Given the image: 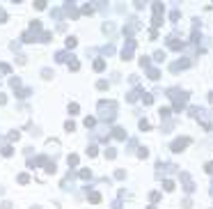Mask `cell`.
Returning <instances> with one entry per match:
<instances>
[{
    "instance_id": "6da1fadb",
    "label": "cell",
    "mask_w": 213,
    "mask_h": 209,
    "mask_svg": "<svg viewBox=\"0 0 213 209\" xmlns=\"http://www.w3.org/2000/svg\"><path fill=\"white\" fill-rule=\"evenodd\" d=\"M115 113H117V103L115 101H99V117L101 120L112 122L115 120Z\"/></svg>"
},
{
    "instance_id": "7a4b0ae2",
    "label": "cell",
    "mask_w": 213,
    "mask_h": 209,
    "mask_svg": "<svg viewBox=\"0 0 213 209\" xmlns=\"http://www.w3.org/2000/svg\"><path fill=\"white\" fill-rule=\"evenodd\" d=\"M170 99H174V110L176 113H181V108L188 103V94L186 92H179V90H170Z\"/></svg>"
},
{
    "instance_id": "3957f363",
    "label": "cell",
    "mask_w": 213,
    "mask_h": 209,
    "mask_svg": "<svg viewBox=\"0 0 213 209\" xmlns=\"http://www.w3.org/2000/svg\"><path fill=\"white\" fill-rule=\"evenodd\" d=\"M188 145H190V138H176V140L172 143V152H176V154H179V152H183V149H186L188 147Z\"/></svg>"
},
{
    "instance_id": "277c9868",
    "label": "cell",
    "mask_w": 213,
    "mask_h": 209,
    "mask_svg": "<svg viewBox=\"0 0 213 209\" xmlns=\"http://www.w3.org/2000/svg\"><path fill=\"white\" fill-rule=\"evenodd\" d=\"M133 48H135V39H128V42H126V46H124V51H122V57H124V60H131Z\"/></svg>"
},
{
    "instance_id": "5b68a950",
    "label": "cell",
    "mask_w": 213,
    "mask_h": 209,
    "mask_svg": "<svg viewBox=\"0 0 213 209\" xmlns=\"http://www.w3.org/2000/svg\"><path fill=\"white\" fill-rule=\"evenodd\" d=\"M181 182H183V189H186L188 193H193V191H195V184H193V179H190L188 172H181Z\"/></svg>"
},
{
    "instance_id": "8992f818",
    "label": "cell",
    "mask_w": 213,
    "mask_h": 209,
    "mask_svg": "<svg viewBox=\"0 0 213 209\" xmlns=\"http://www.w3.org/2000/svg\"><path fill=\"white\" fill-rule=\"evenodd\" d=\"M188 65H190V60H179V62H174L170 69H172V71H179V69H186Z\"/></svg>"
},
{
    "instance_id": "52a82bcc",
    "label": "cell",
    "mask_w": 213,
    "mask_h": 209,
    "mask_svg": "<svg viewBox=\"0 0 213 209\" xmlns=\"http://www.w3.org/2000/svg\"><path fill=\"white\" fill-rule=\"evenodd\" d=\"M112 136H115L117 140H124V138H126V131H124V129H119V126H117V129H112Z\"/></svg>"
},
{
    "instance_id": "ba28073f",
    "label": "cell",
    "mask_w": 213,
    "mask_h": 209,
    "mask_svg": "<svg viewBox=\"0 0 213 209\" xmlns=\"http://www.w3.org/2000/svg\"><path fill=\"white\" fill-rule=\"evenodd\" d=\"M67 161H69V166H78V154H69Z\"/></svg>"
},
{
    "instance_id": "9c48e42d",
    "label": "cell",
    "mask_w": 213,
    "mask_h": 209,
    "mask_svg": "<svg viewBox=\"0 0 213 209\" xmlns=\"http://www.w3.org/2000/svg\"><path fill=\"white\" fill-rule=\"evenodd\" d=\"M163 189H165V191H172V189H174V182H172V179H165V182H163Z\"/></svg>"
},
{
    "instance_id": "30bf717a",
    "label": "cell",
    "mask_w": 213,
    "mask_h": 209,
    "mask_svg": "<svg viewBox=\"0 0 213 209\" xmlns=\"http://www.w3.org/2000/svg\"><path fill=\"white\" fill-rule=\"evenodd\" d=\"M94 69H96V71H103V69H105V62H103V60H96V62H94Z\"/></svg>"
},
{
    "instance_id": "8fae6325",
    "label": "cell",
    "mask_w": 213,
    "mask_h": 209,
    "mask_svg": "<svg viewBox=\"0 0 213 209\" xmlns=\"http://www.w3.org/2000/svg\"><path fill=\"white\" fill-rule=\"evenodd\" d=\"M90 202H101V195H99L96 191H92L90 193Z\"/></svg>"
},
{
    "instance_id": "7c38bea8",
    "label": "cell",
    "mask_w": 213,
    "mask_h": 209,
    "mask_svg": "<svg viewBox=\"0 0 213 209\" xmlns=\"http://www.w3.org/2000/svg\"><path fill=\"white\" fill-rule=\"evenodd\" d=\"M140 129H142V131H149V129H151V124H149L147 120H140Z\"/></svg>"
},
{
    "instance_id": "4fadbf2b",
    "label": "cell",
    "mask_w": 213,
    "mask_h": 209,
    "mask_svg": "<svg viewBox=\"0 0 213 209\" xmlns=\"http://www.w3.org/2000/svg\"><path fill=\"white\" fill-rule=\"evenodd\" d=\"M115 156H117V152H115L112 147H108V149H105V159H115Z\"/></svg>"
},
{
    "instance_id": "5bb4252c",
    "label": "cell",
    "mask_w": 213,
    "mask_h": 209,
    "mask_svg": "<svg viewBox=\"0 0 213 209\" xmlns=\"http://www.w3.org/2000/svg\"><path fill=\"white\" fill-rule=\"evenodd\" d=\"M142 101H144L147 106H149V103H153V97H151V94H147V92H144V94H142Z\"/></svg>"
},
{
    "instance_id": "9a60e30c",
    "label": "cell",
    "mask_w": 213,
    "mask_h": 209,
    "mask_svg": "<svg viewBox=\"0 0 213 209\" xmlns=\"http://www.w3.org/2000/svg\"><path fill=\"white\" fill-rule=\"evenodd\" d=\"M94 124H96V120H94V117H85V126H87V129H92Z\"/></svg>"
},
{
    "instance_id": "2e32d148",
    "label": "cell",
    "mask_w": 213,
    "mask_h": 209,
    "mask_svg": "<svg viewBox=\"0 0 213 209\" xmlns=\"http://www.w3.org/2000/svg\"><path fill=\"white\" fill-rule=\"evenodd\" d=\"M78 67H80L78 60H71V62H69V69H71V71H78Z\"/></svg>"
},
{
    "instance_id": "e0dca14e",
    "label": "cell",
    "mask_w": 213,
    "mask_h": 209,
    "mask_svg": "<svg viewBox=\"0 0 213 209\" xmlns=\"http://www.w3.org/2000/svg\"><path fill=\"white\" fill-rule=\"evenodd\" d=\"M158 76H161V74H158V69H149V78H151V80H156Z\"/></svg>"
},
{
    "instance_id": "ac0fdd59",
    "label": "cell",
    "mask_w": 213,
    "mask_h": 209,
    "mask_svg": "<svg viewBox=\"0 0 213 209\" xmlns=\"http://www.w3.org/2000/svg\"><path fill=\"white\" fill-rule=\"evenodd\" d=\"M2 154H5V156H11V154H14V149H11L9 145H5V147H2Z\"/></svg>"
},
{
    "instance_id": "d6986e66",
    "label": "cell",
    "mask_w": 213,
    "mask_h": 209,
    "mask_svg": "<svg viewBox=\"0 0 213 209\" xmlns=\"http://www.w3.org/2000/svg\"><path fill=\"white\" fill-rule=\"evenodd\" d=\"M76 44H78V42H76L73 37H69V39H67V48H76Z\"/></svg>"
},
{
    "instance_id": "ffe728a7",
    "label": "cell",
    "mask_w": 213,
    "mask_h": 209,
    "mask_svg": "<svg viewBox=\"0 0 213 209\" xmlns=\"http://www.w3.org/2000/svg\"><path fill=\"white\" fill-rule=\"evenodd\" d=\"M96 88H99V90H108V80H99Z\"/></svg>"
},
{
    "instance_id": "44dd1931",
    "label": "cell",
    "mask_w": 213,
    "mask_h": 209,
    "mask_svg": "<svg viewBox=\"0 0 213 209\" xmlns=\"http://www.w3.org/2000/svg\"><path fill=\"white\" fill-rule=\"evenodd\" d=\"M69 113H71V115L78 113V103H69Z\"/></svg>"
},
{
    "instance_id": "7402d4cb",
    "label": "cell",
    "mask_w": 213,
    "mask_h": 209,
    "mask_svg": "<svg viewBox=\"0 0 213 209\" xmlns=\"http://www.w3.org/2000/svg\"><path fill=\"white\" fill-rule=\"evenodd\" d=\"M87 154H90V156H96V145H90V147H87Z\"/></svg>"
},
{
    "instance_id": "603a6c76",
    "label": "cell",
    "mask_w": 213,
    "mask_h": 209,
    "mask_svg": "<svg viewBox=\"0 0 213 209\" xmlns=\"http://www.w3.org/2000/svg\"><path fill=\"white\" fill-rule=\"evenodd\" d=\"M64 129L71 133V131H76V124H73V122H67V124H64Z\"/></svg>"
},
{
    "instance_id": "cb8c5ba5",
    "label": "cell",
    "mask_w": 213,
    "mask_h": 209,
    "mask_svg": "<svg viewBox=\"0 0 213 209\" xmlns=\"http://www.w3.org/2000/svg\"><path fill=\"white\" fill-rule=\"evenodd\" d=\"M204 170H206V172H209V175H213V161H209V163H206V166H204Z\"/></svg>"
},
{
    "instance_id": "d4e9b609",
    "label": "cell",
    "mask_w": 213,
    "mask_h": 209,
    "mask_svg": "<svg viewBox=\"0 0 213 209\" xmlns=\"http://www.w3.org/2000/svg\"><path fill=\"white\" fill-rule=\"evenodd\" d=\"M92 11H94L92 5H85V7H82V14H92Z\"/></svg>"
},
{
    "instance_id": "484cf974",
    "label": "cell",
    "mask_w": 213,
    "mask_h": 209,
    "mask_svg": "<svg viewBox=\"0 0 213 209\" xmlns=\"http://www.w3.org/2000/svg\"><path fill=\"white\" fill-rule=\"evenodd\" d=\"M80 177H82V179H90L92 172H90V170H80Z\"/></svg>"
},
{
    "instance_id": "4316f807",
    "label": "cell",
    "mask_w": 213,
    "mask_h": 209,
    "mask_svg": "<svg viewBox=\"0 0 213 209\" xmlns=\"http://www.w3.org/2000/svg\"><path fill=\"white\" fill-rule=\"evenodd\" d=\"M149 200H151V202H158V200H161V193H151Z\"/></svg>"
},
{
    "instance_id": "83f0119b",
    "label": "cell",
    "mask_w": 213,
    "mask_h": 209,
    "mask_svg": "<svg viewBox=\"0 0 213 209\" xmlns=\"http://www.w3.org/2000/svg\"><path fill=\"white\" fill-rule=\"evenodd\" d=\"M165 60V53H163V51H158V53H156V62H163Z\"/></svg>"
},
{
    "instance_id": "f1b7e54d",
    "label": "cell",
    "mask_w": 213,
    "mask_h": 209,
    "mask_svg": "<svg viewBox=\"0 0 213 209\" xmlns=\"http://www.w3.org/2000/svg\"><path fill=\"white\" fill-rule=\"evenodd\" d=\"M19 182L21 184H28V182H30V177H28V175H19Z\"/></svg>"
},
{
    "instance_id": "f546056e",
    "label": "cell",
    "mask_w": 213,
    "mask_h": 209,
    "mask_svg": "<svg viewBox=\"0 0 213 209\" xmlns=\"http://www.w3.org/2000/svg\"><path fill=\"white\" fill-rule=\"evenodd\" d=\"M34 7H37V9H46V2H44V0H39V2H34Z\"/></svg>"
},
{
    "instance_id": "4dcf8cb0",
    "label": "cell",
    "mask_w": 213,
    "mask_h": 209,
    "mask_svg": "<svg viewBox=\"0 0 213 209\" xmlns=\"http://www.w3.org/2000/svg\"><path fill=\"white\" fill-rule=\"evenodd\" d=\"M147 154H149V152H147V149H144V147H142V149H140V152H138V156H140V159H147Z\"/></svg>"
},
{
    "instance_id": "1f68e13d",
    "label": "cell",
    "mask_w": 213,
    "mask_h": 209,
    "mask_svg": "<svg viewBox=\"0 0 213 209\" xmlns=\"http://www.w3.org/2000/svg\"><path fill=\"white\" fill-rule=\"evenodd\" d=\"M9 140H19V131H11L9 133Z\"/></svg>"
},
{
    "instance_id": "d6a6232c",
    "label": "cell",
    "mask_w": 213,
    "mask_h": 209,
    "mask_svg": "<svg viewBox=\"0 0 213 209\" xmlns=\"http://www.w3.org/2000/svg\"><path fill=\"white\" fill-rule=\"evenodd\" d=\"M170 19H172V21H176V19H179V9H174L172 14H170Z\"/></svg>"
},
{
    "instance_id": "836d02e7",
    "label": "cell",
    "mask_w": 213,
    "mask_h": 209,
    "mask_svg": "<svg viewBox=\"0 0 213 209\" xmlns=\"http://www.w3.org/2000/svg\"><path fill=\"white\" fill-rule=\"evenodd\" d=\"M41 74H44V78H51V76H53V71H51V69H44Z\"/></svg>"
},
{
    "instance_id": "e575fe53",
    "label": "cell",
    "mask_w": 213,
    "mask_h": 209,
    "mask_svg": "<svg viewBox=\"0 0 213 209\" xmlns=\"http://www.w3.org/2000/svg\"><path fill=\"white\" fill-rule=\"evenodd\" d=\"M5 19H7V14H5V9H0V23H2Z\"/></svg>"
},
{
    "instance_id": "d590c367",
    "label": "cell",
    "mask_w": 213,
    "mask_h": 209,
    "mask_svg": "<svg viewBox=\"0 0 213 209\" xmlns=\"http://www.w3.org/2000/svg\"><path fill=\"white\" fill-rule=\"evenodd\" d=\"M5 101H7V99H5V94H0V106H5Z\"/></svg>"
},
{
    "instance_id": "8d00e7d4",
    "label": "cell",
    "mask_w": 213,
    "mask_h": 209,
    "mask_svg": "<svg viewBox=\"0 0 213 209\" xmlns=\"http://www.w3.org/2000/svg\"><path fill=\"white\" fill-rule=\"evenodd\" d=\"M209 101L213 103V92H209Z\"/></svg>"
},
{
    "instance_id": "74e56055",
    "label": "cell",
    "mask_w": 213,
    "mask_h": 209,
    "mask_svg": "<svg viewBox=\"0 0 213 209\" xmlns=\"http://www.w3.org/2000/svg\"><path fill=\"white\" fill-rule=\"evenodd\" d=\"M149 209H156V207H149Z\"/></svg>"
}]
</instances>
